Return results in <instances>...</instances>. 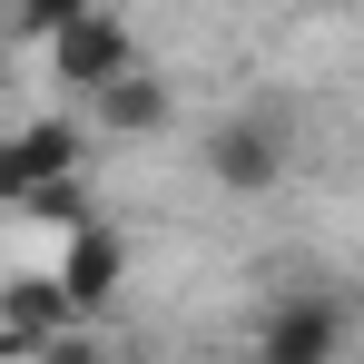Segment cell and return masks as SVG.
Listing matches in <instances>:
<instances>
[{"label": "cell", "instance_id": "cell-6", "mask_svg": "<svg viewBox=\"0 0 364 364\" xmlns=\"http://www.w3.org/2000/svg\"><path fill=\"white\" fill-rule=\"evenodd\" d=\"M207 178L237 187V197L276 187V178H286V138H276L266 119H227V128H207Z\"/></svg>", "mask_w": 364, "mask_h": 364}, {"label": "cell", "instance_id": "cell-7", "mask_svg": "<svg viewBox=\"0 0 364 364\" xmlns=\"http://www.w3.org/2000/svg\"><path fill=\"white\" fill-rule=\"evenodd\" d=\"M168 109H178V99H168V79H158V69H138V79H119V89H99V99H89V128H99V138H158Z\"/></svg>", "mask_w": 364, "mask_h": 364}, {"label": "cell", "instance_id": "cell-3", "mask_svg": "<svg viewBox=\"0 0 364 364\" xmlns=\"http://www.w3.org/2000/svg\"><path fill=\"white\" fill-rule=\"evenodd\" d=\"M69 325H79V305H69L60 276H40V266H10L0 276V355L10 364H40Z\"/></svg>", "mask_w": 364, "mask_h": 364}, {"label": "cell", "instance_id": "cell-5", "mask_svg": "<svg viewBox=\"0 0 364 364\" xmlns=\"http://www.w3.org/2000/svg\"><path fill=\"white\" fill-rule=\"evenodd\" d=\"M50 276L69 286V305H79V325H89V315H99V305H109V296L128 286V246L109 237L99 217H89V227H69V246H60V266H50Z\"/></svg>", "mask_w": 364, "mask_h": 364}, {"label": "cell", "instance_id": "cell-4", "mask_svg": "<svg viewBox=\"0 0 364 364\" xmlns=\"http://www.w3.org/2000/svg\"><path fill=\"white\" fill-rule=\"evenodd\" d=\"M256 364H345V305L335 296H286L256 315Z\"/></svg>", "mask_w": 364, "mask_h": 364}, {"label": "cell", "instance_id": "cell-2", "mask_svg": "<svg viewBox=\"0 0 364 364\" xmlns=\"http://www.w3.org/2000/svg\"><path fill=\"white\" fill-rule=\"evenodd\" d=\"M79 148H89V119H20L10 138H0V197L30 207V197L69 187L79 178Z\"/></svg>", "mask_w": 364, "mask_h": 364}, {"label": "cell", "instance_id": "cell-1", "mask_svg": "<svg viewBox=\"0 0 364 364\" xmlns=\"http://www.w3.org/2000/svg\"><path fill=\"white\" fill-rule=\"evenodd\" d=\"M50 69L79 89V109H89L99 89L138 79V30H128V20H109V10H69L60 40H50Z\"/></svg>", "mask_w": 364, "mask_h": 364}, {"label": "cell", "instance_id": "cell-8", "mask_svg": "<svg viewBox=\"0 0 364 364\" xmlns=\"http://www.w3.org/2000/svg\"><path fill=\"white\" fill-rule=\"evenodd\" d=\"M40 364H99V345H89V325H69V335H60V345H50Z\"/></svg>", "mask_w": 364, "mask_h": 364}]
</instances>
